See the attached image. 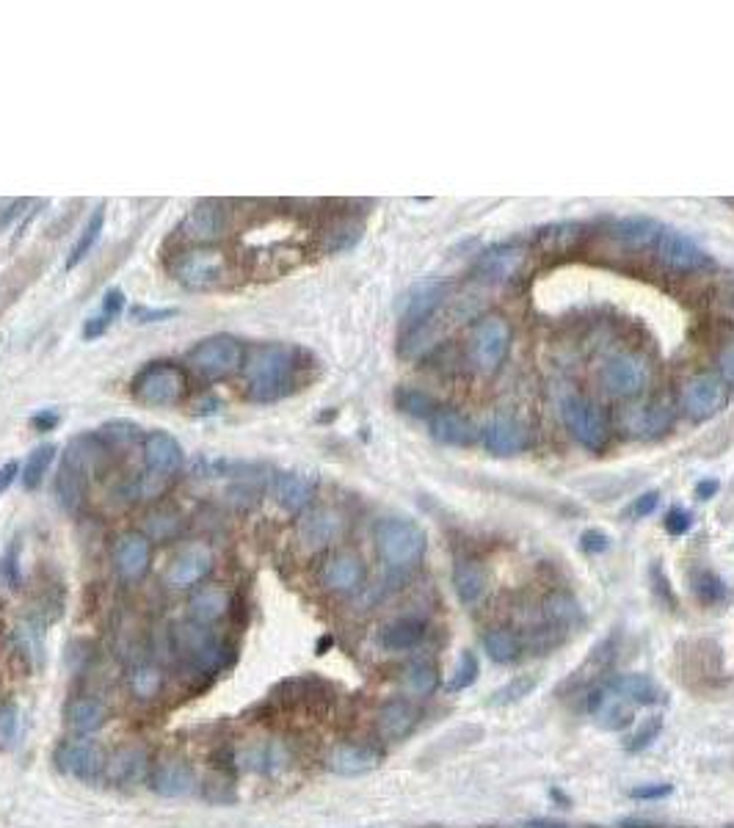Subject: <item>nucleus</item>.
Listing matches in <instances>:
<instances>
[{
  "mask_svg": "<svg viewBox=\"0 0 734 828\" xmlns=\"http://www.w3.org/2000/svg\"><path fill=\"white\" fill-rule=\"evenodd\" d=\"M533 688H536V677H530V674L514 677L511 682H508V685H505L503 690H497V696H494V704L519 702V699H522V696H528Z\"/></svg>",
  "mask_w": 734,
  "mask_h": 828,
  "instance_id": "46",
  "label": "nucleus"
},
{
  "mask_svg": "<svg viewBox=\"0 0 734 828\" xmlns=\"http://www.w3.org/2000/svg\"><path fill=\"white\" fill-rule=\"evenodd\" d=\"M227 224H230V210L221 202L205 199V202H196L177 224V238L191 246H207L227 232Z\"/></svg>",
  "mask_w": 734,
  "mask_h": 828,
  "instance_id": "10",
  "label": "nucleus"
},
{
  "mask_svg": "<svg viewBox=\"0 0 734 828\" xmlns=\"http://www.w3.org/2000/svg\"><path fill=\"white\" fill-rule=\"evenodd\" d=\"M307 359L310 354H304L296 345H254L249 354H243L241 365L246 398L254 403L282 401L285 395L299 390Z\"/></svg>",
  "mask_w": 734,
  "mask_h": 828,
  "instance_id": "1",
  "label": "nucleus"
},
{
  "mask_svg": "<svg viewBox=\"0 0 734 828\" xmlns=\"http://www.w3.org/2000/svg\"><path fill=\"white\" fill-rule=\"evenodd\" d=\"M425 635V621L423 619H398L387 624L384 630L379 633V644L390 652H403V649H412L423 641Z\"/></svg>",
  "mask_w": 734,
  "mask_h": 828,
  "instance_id": "28",
  "label": "nucleus"
},
{
  "mask_svg": "<svg viewBox=\"0 0 734 828\" xmlns=\"http://www.w3.org/2000/svg\"><path fill=\"white\" fill-rule=\"evenodd\" d=\"M56 459V445H42V448L31 450V456L25 459L23 470H20V481L28 492H34L42 486V478L50 470V464Z\"/></svg>",
  "mask_w": 734,
  "mask_h": 828,
  "instance_id": "39",
  "label": "nucleus"
},
{
  "mask_svg": "<svg viewBox=\"0 0 734 828\" xmlns=\"http://www.w3.org/2000/svg\"><path fill=\"white\" fill-rule=\"evenodd\" d=\"M654 252L660 265L671 274H699L712 268V254L699 241H693L690 235L679 230H663Z\"/></svg>",
  "mask_w": 734,
  "mask_h": 828,
  "instance_id": "7",
  "label": "nucleus"
},
{
  "mask_svg": "<svg viewBox=\"0 0 734 828\" xmlns=\"http://www.w3.org/2000/svg\"><path fill=\"white\" fill-rule=\"evenodd\" d=\"M188 373L169 359H158L138 370L130 381V395L144 406H177L188 395Z\"/></svg>",
  "mask_w": 734,
  "mask_h": 828,
  "instance_id": "3",
  "label": "nucleus"
},
{
  "mask_svg": "<svg viewBox=\"0 0 734 828\" xmlns=\"http://www.w3.org/2000/svg\"><path fill=\"white\" fill-rule=\"evenodd\" d=\"M17 475H20V464H17V461H6V464L0 467V495L12 486Z\"/></svg>",
  "mask_w": 734,
  "mask_h": 828,
  "instance_id": "58",
  "label": "nucleus"
},
{
  "mask_svg": "<svg viewBox=\"0 0 734 828\" xmlns=\"http://www.w3.org/2000/svg\"><path fill=\"white\" fill-rule=\"evenodd\" d=\"M718 365H721L723 379L729 381V384H734V345L723 348V354H721V359H718Z\"/></svg>",
  "mask_w": 734,
  "mask_h": 828,
  "instance_id": "59",
  "label": "nucleus"
},
{
  "mask_svg": "<svg viewBox=\"0 0 734 828\" xmlns=\"http://www.w3.org/2000/svg\"><path fill=\"white\" fill-rule=\"evenodd\" d=\"M522 265H525V252L519 246H514V243H497V246L486 249L478 257L475 276L481 279L483 285H505V282H511L522 271Z\"/></svg>",
  "mask_w": 734,
  "mask_h": 828,
  "instance_id": "13",
  "label": "nucleus"
},
{
  "mask_svg": "<svg viewBox=\"0 0 734 828\" xmlns=\"http://www.w3.org/2000/svg\"><path fill=\"white\" fill-rule=\"evenodd\" d=\"M445 301H448V282H442V279H425L420 285H414V288L403 296V329L428 326V323L436 318V312L442 310Z\"/></svg>",
  "mask_w": 734,
  "mask_h": 828,
  "instance_id": "11",
  "label": "nucleus"
},
{
  "mask_svg": "<svg viewBox=\"0 0 734 828\" xmlns=\"http://www.w3.org/2000/svg\"><path fill=\"white\" fill-rule=\"evenodd\" d=\"M657 732H660V718H652V724H649V729L643 726L641 732L635 735V743H632L630 748H641L643 743H649V740H652V737L657 735Z\"/></svg>",
  "mask_w": 734,
  "mask_h": 828,
  "instance_id": "61",
  "label": "nucleus"
},
{
  "mask_svg": "<svg viewBox=\"0 0 734 828\" xmlns=\"http://www.w3.org/2000/svg\"><path fill=\"white\" fill-rule=\"evenodd\" d=\"M561 417L574 442H580L588 450H605L610 439V426L605 414L599 412L597 403L588 401L583 395H566L561 401Z\"/></svg>",
  "mask_w": 734,
  "mask_h": 828,
  "instance_id": "5",
  "label": "nucleus"
},
{
  "mask_svg": "<svg viewBox=\"0 0 734 828\" xmlns=\"http://www.w3.org/2000/svg\"><path fill=\"white\" fill-rule=\"evenodd\" d=\"M122 310H125V293H122L119 288H111L103 296V301H100V310L94 312L92 318H86V323H83V329H81L83 340H86V343H92V340H97V337H103V334L114 326L116 318L122 315Z\"/></svg>",
  "mask_w": 734,
  "mask_h": 828,
  "instance_id": "27",
  "label": "nucleus"
},
{
  "mask_svg": "<svg viewBox=\"0 0 734 828\" xmlns=\"http://www.w3.org/2000/svg\"><path fill=\"white\" fill-rule=\"evenodd\" d=\"M103 230H105V207L97 205L94 207V213L86 219V227H83V232L78 235V241H75V246H72V252H69L67 257V268L72 271V268H78V265L92 254V249L97 246V241L103 238Z\"/></svg>",
  "mask_w": 734,
  "mask_h": 828,
  "instance_id": "34",
  "label": "nucleus"
},
{
  "mask_svg": "<svg viewBox=\"0 0 734 828\" xmlns=\"http://www.w3.org/2000/svg\"><path fill=\"white\" fill-rule=\"evenodd\" d=\"M547 616H550L555 624H569V621L577 619V605L574 599L569 597H552L547 602Z\"/></svg>",
  "mask_w": 734,
  "mask_h": 828,
  "instance_id": "49",
  "label": "nucleus"
},
{
  "mask_svg": "<svg viewBox=\"0 0 734 828\" xmlns=\"http://www.w3.org/2000/svg\"><path fill=\"white\" fill-rule=\"evenodd\" d=\"M668 793H671V787H668V784H660V787H638V790H632L635 798H660V795H668Z\"/></svg>",
  "mask_w": 734,
  "mask_h": 828,
  "instance_id": "62",
  "label": "nucleus"
},
{
  "mask_svg": "<svg viewBox=\"0 0 734 828\" xmlns=\"http://www.w3.org/2000/svg\"><path fill=\"white\" fill-rule=\"evenodd\" d=\"M183 445L166 434V431H150L147 439H144V464H147V472L155 475V478H172L177 472L183 470Z\"/></svg>",
  "mask_w": 734,
  "mask_h": 828,
  "instance_id": "15",
  "label": "nucleus"
},
{
  "mask_svg": "<svg viewBox=\"0 0 734 828\" xmlns=\"http://www.w3.org/2000/svg\"><path fill=\"white\" fill-rule=\"evenodd\" d=\"M657 503H660V492H643L641 497H635V503H632V517H649L654 508H657Z\"/></svg>",
  "mask_w": 734,
  "mask_h": 828,
  "instance_id": "56",
  "label": "nucleus"
},
{
  "mask_svg": "<svg viewBox=\"0 0 734 828\" xmlns=\"http://www.w3.org/2000/svg\"><path fill=\"white\" fill-rule=\"evenodd\" d=\"M690 525H693V517H690L685 508H671L666 514V530L671 536H682L688 533Z\"/></svg>",
  "mask_w": 734,
  "mask_h": 828,
  "instance_id": "53",
  "label": "nucleus"
},
{
  "mask_svg": "<svg viewBox=\"0 0 734 828\" xmlns=\"http://www.w3.org/2000/svg\"><path fill=\"white\" fill-rule=\"evenodd\" d=\"M453 586H456V594H459L461 605H478L489 588V575L478 561H470V558H459L456 566H453Z\"/></svg>",
  "mask_w": 734,
  "mask_h": 828,
  "instance_id": "25",
  "label": "nucleus"
},
{
  "mask_svg": "<svg viewBox=\"0 0 734 828\" xmlns=\"http://www.w3.org/2000/svg\"><path fill=\"white\" fill-rule=\"evenodd\" d=\"M56 495L61 506L67 508V511H75L83 503V495H86V478L78 470L61 464L56 481Z\"/></svg>",
  "mask_w": 734,
  "mask_h": 828,
  "instance_id": "38",
  "label": "nucleus"
},
{
  "mask_svg": "<svg viewBox=\"0 0 734 828\" xmlns=\"http://www.w3.org/2000/svg\"><path fill=\"white\" fill-rule=\"evenodd\" d=\"M323 586L332 588V591H356V588L365 583V564L345 552V555H334L329 564L323 566Z\"/></svg>",
  "mask_w": 734,
  "mask_h": 828,
  "instance_id": "26",
  "label": "nucleus"
},
{
  "mask_svg": "<svg viewBox=\"0 0 734 828\" xmlns=\"http://www.w3.org/2000/svg\"><path fill=\"white\" fill-rule=\"evenodd\" d=\"M58 765L78 779H94L97 771L103 768V757H100V748L89 743V740H78V743H67V746L58 751Z\"/></svg>",
  "mask_w": 734,
  "mask_h": 828,
  "instance_id": "24",
  "label": "nucleus"
},
{
  "mask_svg": "<svg viewBox=\"0 0 734 828\" xmlns=\"http://www.w3.org/2000/svg\"><path fill=\"white\" fill-rule=\"evenodd\" d=\"M58 423H61V414H58L56 409H39L36 414H31V428L39 431V434L56 431Z\"/></svg>",
  "mask_w": 734,
  "mask_h": 828,
  "instance_id": "54",
  "label": "nucleus"
},
{
  "mask_svg": "<svg viewBox=\"0 0 734 828\" xmlns=\"http://www.w3.org/2000/svg\"><path fill=\"white\" fill-rule=\"evenodd\" d=\"M511 351V326L500 315L483 318L472 332V365L481 373H494Z\"/></svg>",
  "mask_w": 734,
  "mask_h": 828,
  "instance_id": "9",
  "label": "nucleus"
},
{
  "mask_svg": "<svg viewBox=\"0 0 734 828\" xmlns=\"http://www.w3.org/2000/svg\"><path fill=\"white\" fill-rule=\"evenodd\" d=\"M340 533H343V519L337 511H329V508H318V511H312V514L301 519V539L312 550L329 547Z\"/></svg>",
  "mask_w": 734,
  "mask_h": 828,
  "instance_id": "23",
  "label": "nucleus"
},
{
  "mask_svg": "<svg viewBox=\"0 0 734 828\" xmlns=\"http://www.w3.org/2000/svg\"><path fill=\"white\" fill-rule=\"evenodd\" d=\"M693 591H696L701 602H707V605L721 602V599L726 597V586H723L721 580L712 575V572H699V575L693 577Z\"/></svg>",
  "mask_w": 734,
  "mask_h": 828,
  "instance_id": "44",
  "label": "nucleus"
},
{
  "mask_svg": "<svg viewBox=\"0 0 734 828\" xmlns=\"http://www.w3.org/2000/svg\"><path fill=\"white\" fill-rule=\"evenodd\" d=\"M663 224L652 216H624L610 224V241L616 243L619 249H630V252H643V249H654L660 235H663Z\"/></svg>",
  "mask_w": 734,
  "mask_h": 828,
  "instance_id": "14",
  "label": "nucleus"
},
{
  "mask_svg": "<svg viewBox=\"0 0 734 828\" xmlns=\"http://www.w3.org/2000/svg\"><path fill=\"white\" fill-rule=\"evenodd\" d=\"M274 495L279 500V506L296 514L301 508L310 506L312 495H315V478L296 470L279 472L274 483Z\"/></svg>",
  "mask_w": 734,
  "mask_h": 828,
  "instance_id": "22",
  "label": "nucleus"
},
{
  "mask_svg": "<svg viewBox=\"0 0 734 828\" xmlns=\"http://www.w3.org/2000/svg\"><path fill=\"white\" fill-rule=\"evenodd\" d=\"M726 398H729L726 384L718 376H712V373H701V376H696V379H690L685 384V390H682V409H685L690 420L704 423V420H710V417L721 412L723 406H726Z\"/></svg>",
  "mask_w": 734,
  "mask_h": 828,
  "instance_id": "12",
  "label": "nucleus"
},
{
  "mask_svg": "<svg viewBox=\"0 0 734 828\" xmlns=\"http://www.w3.org/2000/svg\"><path fill=\"white\" fill-rule=\"evenodd\" d=\"M649 379H652L649 362L638 354H616L602 365V373H599L602 390L608 392L610 398H635L646 390Z\"/></svg>",
  "mask_w": 734,
  "mask_h": 828,
  "instance_id": "8",
  "label": "nucleus"
},
{
  "mask_svg": "<svg viewBox=\"0 0 734 828\" xmlns=\"http://www.w3.org/2000/svg\"><path fill=\"white\" fill-rule=\"evenodd\" d=\"M376 547L390 569H414L425 555V530L412 519H381L376 525Z\"/></svg>",
  "mask_w": 734,
  "mask_h": 828,
  "instance_id": "4",
  "label": "nucleus"
},
{
  "mask_svg": "<svg viewBox=\"0 0 734 828\" xmlns=\"http://www.w3.org/2000/svg\"><path fill=\"white\" fill-rule=\"evenodd\" d=\"M414 724H417V710L409 702H390L381 707L379 729L384 737L398 740V737L409 735Z\"/></svg>",
  "mask_w": 734,
  "mask_h": 828,
  "instance_id": "33",
  "label": "nucleus"
},
{
  "mask_svg": "<svg viewBox=\"0 0 734 828\" xmlns=\"http://www.w3.org/2000/svg\"><path fill=\"white\" fill-rule=\"evenodd\" d=\"M718 489H721V483L715 481V478H704V481H699V486H696V497H699V500H710V497L718 495Z\"/></svg>",
  "mask_w": 734,
  "mask_h": 828,
  "instance_id": "60",
  "label": "nucleus"
},
{
  "mask_svg": "<svg viewBox=\"0 0 734 828\" xmlns=\"http://www.w3.org/2000/svg\"><path fill=\"white\" fill-rule=\"evenodd\" d=\"M362 221L356 219H337L332 221L321 235V249L326 254H340V252H351L356 243L362 241Z\"/></svg>",
  "mask_w": 734,
  "mask_h": 828,
  "instance_id": "31",
  "label": "nucleus"
},
{
  "mask_svg": "<svg viewBox=\"0 0 734 828\" xmlns=\"http://www.w3.org/2000/svg\"><path fill=\"white\" fill-rule=\"evenodd\" d=\"M478 677V657L472 652H464L459 657V666H456V674L448 679V690H464L470 688L472 682Z\"/></svg>",
  "mask_w": 734,
  "mask_h": 828,
  "instance_id": "45",
  "label": "nucleus"
},
{
  "mask_svg": "<svg viewBox=\"0 0 734 828\" xmlns=\"http://www.w3.org/2000/svg\"><path fill=\"white\" fill-rule=\"evenodd\" d=\"M481 439L492 456H517L528 450L530 431L514 417H494L481 431Z\"/></svg>",
  "mask_w": 734,
  "mask_h": 828,
  "instance_id": "16",
  "label": "nucleus"
},
{
  "mask_svg": "<svg viewBox=\"0 0 734 828\" xmlns=\"http://www.w3.org/2000/svg\"><path fill=\"white\" fill-rule=\"evenodd\" d=\"M188 365H194L210 381L227 379L243 365V345L232 334H213L188 351Z\"/></svg>",
  "mask_w": 734,
  "mask_h": 828,
  "instance_id": "6",
  "label": "nucleus"
},
{
  "mask_svg": "<svg viewBox=\"0 0 734 828\" xmlns=\"http://www.w3.org/2000/svg\"><path fill=\"white\" fill-rule=\"evenodd\" d=\"M147 530L152 533V539H166L177 530V514H155L147 522Z\"/></svg>",
  "mask_w": 734,
  "mask_h": 828,
  "instance_id": "51",
  "label": "nucleus"
},
{
  "mask_svg": "<svg viewBox=\"0 0 734 828\" xmlns=\"http://www.w3.org/2000/svg\"><path fill=\"white\" fill-rule=\"evenodd\" d=\"M230 608V594L224 588L207 586L196 591V597L191 599V613L196 621H216L218 616H224Z\"/></svg>",
  "mask_w": 734,
  "mask_h": 828,
  "instance_id": "36",
  "label": "nucleus"
},
{
  "mask_svg": "<svg viewBox=\"0 0 734 828\" xmlns=\"http://www.w3.org/2000/svg\"><path fill=\"white\" fill-rule=\"evenodd\" d=\"M580 547H583L588 555H599L610 547V539L602 533V530H585L580 536Z\"/></svg>",
  "mask_w": 734,
  "mask_h": 828,
  "instance_id": "55",
  "label": "nucleus"
},
{
  "mask_svg": "<svg viewBox=\"0 0 734 828\" xmlns=\"http://www.w3.org/2000/svg\"><path fill=\"white\" fill-rule=\"evenodd\" d=\"M483 646L494 663H511L519 655V638L511 630H492L483 638Z\"/></svg>",
  "mask_w": 734,
  "mask_h": 828,
  "instance_id": "41",
  "label": "nucleus"
},
{
  "mask_svg": "<svg viewBox=\"0 0 734 828\" xmlns=\"http://www.w3.org/2000/svg\"><path fill=\"white\" fill-rule=\"evenodd\" d=\"M144 771V754L141 751H122L119 757H114L108 773L119 779V782H133Z\"/></svg>",
  "mask_w": 734,
  "mask_h": 828,
  "instance_id": "43",
  "label": "nucleus"
},
{
  "mask_svg": "<svg viewBox=\"0 0 734 828\" xmlns=\"http://www.w3.org/2000/svg\"><path fill=\"white\" fill-rule=\"evenodd\" d=\"M152 787L161 795H185L194 790V771L185 762H163L152 773Z\"/></svg>",
  "mask_w": 734,
  "mask_h": 828,
  "instance_id": "29",
  "label": "nucleus"
},
{
  "mask_svg": "<svg viewBox=\"0 0 734 828\" xmlns=\"http://www.w3.org/2000/svg\"><path fill=\"white\" fill-rule=\"evenodd\" d=\"M114 564L125 580H138L150 566V539L141 533H125L116 541Z\"/></svg>",
  "mask_w": 734,
  "mask_h": 828,
  "instance_id": "20",
  "label": "nucleus"
},
{
  "mask_svg": "<svg viewBox=\"0 0 734 828\" xmlns=\"http://www.w3.org/2000/svg\"><path fill=\"white\" fill-rule=\"evenodd\" d=\"M406 685H409L412 693H431L436 685L434 666H428V663H414V666L406 671Z\"/></svg>",
  "mask_w": 734,
  "mask_h": 828,
  "instance_id": "47",
  "label": "nucleus"
},
{
  "mask_svg": "<svg viewBox=\"0 0 734 828\" xmlns=\"http://www.w3.org/2000/svg\"><path fill=\"white\" fill-rule=\"evenodd\" d=\"M577 238H580V224H558L541 232V246L547 252H566L572 249Z\"/></svg>",
  "mask_w": 734,
  "mask_h": 828,
  "instance_id": "42",
  "label": "nucleus"
},
{
  "mask_svg": "<svg viewBox=\"0 0 734 828\" xmlns=\"http://www.w3.org/2000/svg\"><path fill=\"white\" fill-rule=\"evenodd\" d=\"M169 274L185 290H216L232 279V263L216 246H191L174 254Z\"/></svg>",
  "mask_w": 734,
  "mask_h": 828,
  "instance_id": "2",
  "label": "nucleus"
},
{
  "mask_svg": "<svg viewBox=\"0 0 734 828\" xmlns=\"http://www.w3.org/2000/svg\"><path fill=\"white\" fill-rule=\"evenodd\" d=\"M428 431L439 445H450V448H470L478 442L481 431L472 423L470 417H464L461 412L453 409H439V412L428 420Z\"/></svg>",
  "mask_w": 734,
  "mask_h": 828,
  "instance_id": "17",
  "label": "nucleus"
},
{
  "mask_svg": "<svg viewBox=\"0 0 734 828\" xmlns=\"http://www.w3.org/2000/svg\"><path fill=\"white\" fill-rule=\"evenodd\" d=\"M14 735H17V718H14V710H6V713L0 715V737L6 743H12Z\"/></svg>",
  "mask_w": 734,
  "mask_h": 828,
  "instance_id": "57",
  "label": "nucleus"
},
{
  "mask_svg": "<svg viewBox=\"0 0 734 828\" xmlns=\"http://www.w3.org/2000/svg\"><path fill=\"white\" fill-rule=\"evenodd\" d=\"M174 315H177V310L174 307H144V304H133L130 307V321L133 323H163V321H172Z\"/></svg>",
  "mask_w": 734,
  "mask_h": 828,
  "instance_id": "48",
  "label": "nucleus"
},
{
  "mask_svg": "<svg viewBox=\"0 0 734 828\" xmlns=\"http://www.w3.org/2000/svg\"><path fill=\"white\" fill-rule=\"evenodd\" d=\"M210 569H213V552H210V547L207 544H191V547H185L174 558L169 572H166V580H169V586L188 588L199 583Z\"/></svg>",
  "mask_w": 734,
  "mask_h": 828,
  "instance_id": "18",
  "label": "nucleus"
},
{
  "mask_svg": "<svg viewBox=\"0 0 734 828\" xmlns=\"http://www.w3.org/2000/svg\"><path fill=\"white\" fill-rule=\"evenodd\" d=\"M376 762H379V754L365 746H337L329 757L332 771L343 773V776L370 771V768H376Z\"/></svg>",
  "mask_w": 734,
  "mask_h": 828,
  "instance_id": "32",
  "label": "nucleus"
},
{
  "mask_svg": "<svg viewBox=\"0 0 734 828\" xmlns=\"http://www.w3.org/2000/svg\"><path fill=\"white\" fill-rule=\"evenodd\" d=\"M105 456H108V442L100 434H81V437L69 439L61 464H67L72 470L81 472L83 478H89L100 470Z\"/></svg>",
  "mask_w": 734,
  "mask_h": 828,
  "instance_id": "19",
  "label": "nucleus"
},
{
  "mask_svg": "<svg viewBox=\"0 0 734 828\" xmlns=\"http://www.w3.org/2000/svg\"><path fill=\"white\" fill-rule=\"evenodd\" d=\"M158 685H161V677H158V671H150V668H141L136 677H133V688H136L138 696H152L155 690H158Z\"/></svg>",
  "mask_w": 734,
  "mask_h": 828,
  "instance_id": "52",
  "label": "nucleus"
},
{
  "mask_svg": "<svg viewBox=\"0 0 734 828\" xmlns=\"http://www.w3.org/2000/svg\"><path fill=\"white\" fill-rule=\"evenodd\" d=\"M674 426V412L668 403H646L627 414V431L638 439H657Z\"/></svg>",
  "mask_w": 734,
  "mask_h": 828,
  "instance_id": "21",
  "label": "nucleus"
},
{
  "mask_svg": "<svg viewBox=\"0 0 734 828\" xmlns=\"http://www.w3.org/2000/svg\"><path fill=\"white\" fill-rule=\"evenodd\" d=\"M610 688L619 693L621 699H630V702L638 704H652L654 696H657V688L649 677L643 674H627V677H619Z\"/></svg>",
  "mask_w": 734,
  "mask_h": 828,
  "instance_id": "40",
  "label": "nucleus"
},
{
  "mask_svg": "<svg viewBox=\"0 0 734 828\" xmlns=\"http://www.w3.org/2000/svg\"><path fill=\"white\" fill-rule=\"evenodd\" d=\"M715 307H718L723 318L734 321V274L721 279V285L715 290Z\"/></svg>",
  "mask_w": 734,
  "mask_h": 828,
  "instance_id": "50",
  "label": "nucleus"
},
{
  "mask_svg": "<svg viewBox=\"0 0 734 828\" xmlns=\"http://www.w3.org/2000/svg\"><path fill=\"white\" fill-rule=\"evenodd\" d=\"M591 713L597 715L599 726H605V729H621L624 724H630L632 718L630 707L613 688L599 690L591 699Z\"/></svg>",
  "mask_w": 734,
  "mask_h": 828,
  "instance_id": "30",
  "label": "nucleus"
},
{
  "mask_svg": "<svg viewBox=\"0 0 734 828\" xmlns=\"http://www.w3.org/2000/svg\"><path fill=\"white\" fill-rule=\"evenodd\" d=\"M69 726L81 735H89L94 729H100L105 721V707L94 699H78V702L69 704L67 710Z\"/></svg>",
  "mask_w": 734,
  "mask_h": 828,
  "instance_id": "37",
  "label": "nucleus"
},
{
  "mask_svg": "<svg viewBox=\"0 0 734 828\" xmlns=\"http://www.w3.org/2000/svg\"><path fill=\"white\" fill-rule=\"evenodd\" d=\"M395 406H398L403 414L417 417V420H431V417L442 409L431 392L417 390V387H398V392H395Z\"/></svg>",
  "mask_w": 734,
  "mask_h": 828,
  "instance_id": "35",
  "label": "nucleus"
}]
</instances>
